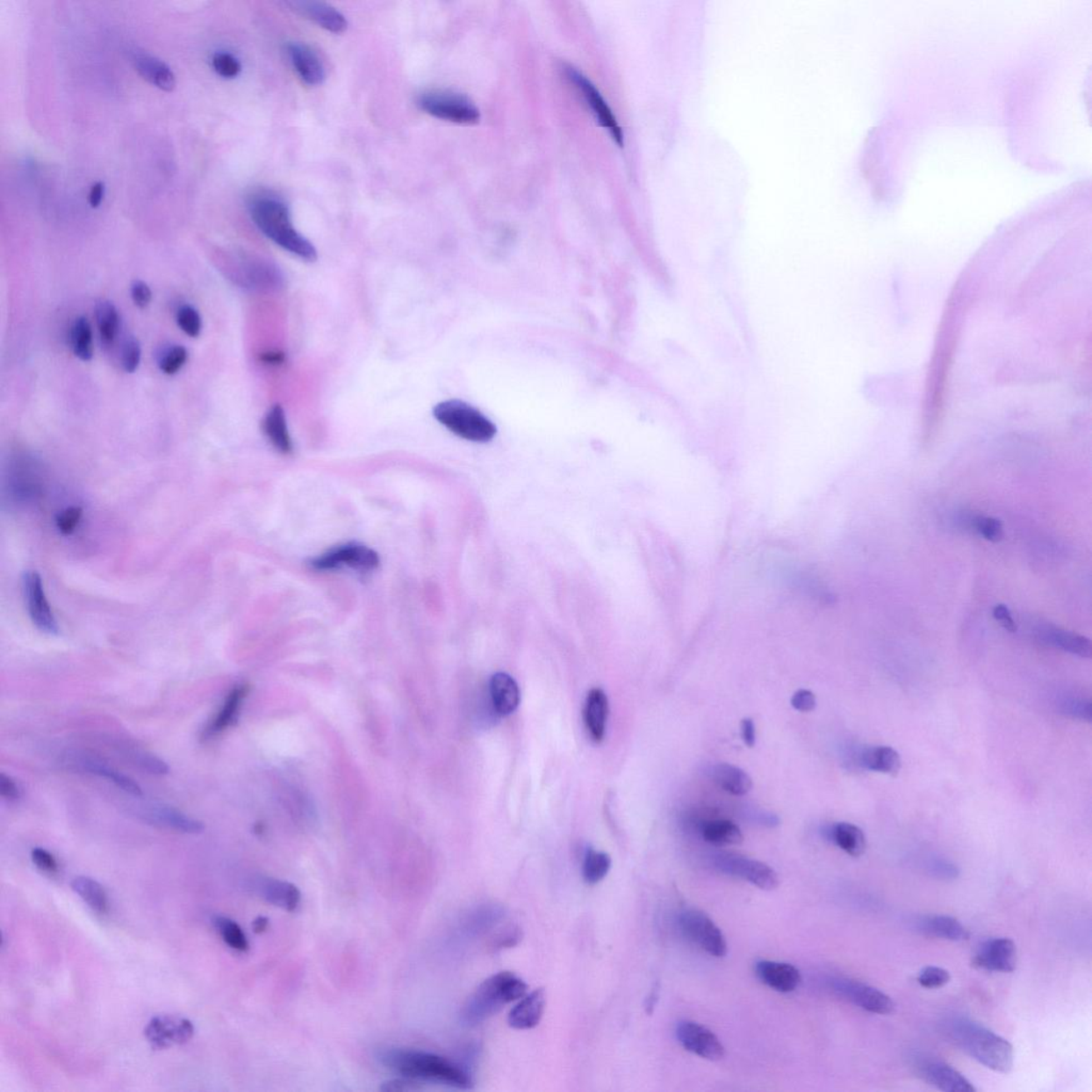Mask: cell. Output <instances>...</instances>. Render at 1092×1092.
<instances>
[{
	"instance_id": "1",
	"label": "cell",
	"mask_w": 1092,
	"mask_h": 1092,
	"mask_svg": "<svg viewBox=\"0 0 1092 1092\" xmlns=\"http://www.w3.org/2000/svg\"><path fill=\"white\" fill-rule=\"evenodd\" d=\"M247 207L258 230L276 245L302 260H317L315 247L296 230L290 207L281 198L265 191L253 192L248 197Z\"/></svg>"
},
{
	"instance_id": "2",
	"label": "cell",
	"mask_w": 1092,
	"mask_h": 1092,
	"mask_svg": "<svg viewBox=\"0 0 1092 1092\" xmlns=\"http://www.w3.org/2000/svg\"><path fill=\"white\" fill-rule=\"evenodd\" d=\"M382 1065L402 1076L416 1081H431L451 1088H471L469 1072L456 1062L428 1052L387 1049L379 1055Z\"/></svg>"
},
{
	"instance_id": "3",
	"label": "cell",
	"mask_w": 1092,
	"mask_h": 1092,
	"mask_svg": "<svg viewBox=\"0 0 1092 1092\" xmlns=\"http://www.w3.org/2000/svg\"><path fill=\"white\" fill-rule=\"evenodd\" d=\"M948 1034L962 1051L988 1069L1007 1074L1014 1067V1047L985 1026L956 1019L948 1024Z\"/></svg>"
},
{
	"instance_id": "4",
	"label": "cell",
	"mask_w": 1092,
	"mask_h": 1092,
	"mask_svg": "<svg viewBox=\"0 0 1092 1092\" xmlns=\"http://www.w3.org/2000/svg\"><path fill=\"white\" fill-rule=\"evenodd\" d=\"M528 987L511 972H499L481 982L466 1001L461 1017L470 1026L483 1024L498 1014L504 1006L522 999Z\"/></svg>"
},
{
	"instance_id": "5",
	"label": "cell",
	"mask_w": 1092,
	"mask_h": 1092,
	"mask_svg": "<svg viewBox=\"0 0 1092 1092\" xmlns=\"http://www.w3.org/2000/svg\"><path fill=\"white\" fill-rule=\"evenodd\" d=\"M434 415L440 424L459 438L478 443L492 440L496 427L478 409L460 400H448L436 405Z\"/></svg>"
},
{
	"instance_id": "6",
	"label": "cell",
	"mask_w": 1092,
	"mask_h": 1092,
	"mask_svg": "<svg viewBox=\"0 0 1092 1092\" xmlns=\"http://www.w3.org/2000/svg\"><path fill=\"white\" fill-rule=\"evenodd\" d=\"M418 105L429 116L439 120L474 126L480 120L478 106L463 94L450 91H427L418 98Z\"/></svg>"
},
{
	"instance_id": "7",
	"label": "cell",
	"mask_w": 1092,
	"mask_h": 1092,
	"mask_svg": "<svg viewBox=\"0 0 1092 1092\" xmlns=\"http://www.w3.org/2000/svg\"><path fill=\"white\" fill-rule=\"evenodd\" d=\"M679 927L689 941L708 955L722 958L728 954L726 937L706 913L696 909L684 910L679 916Z\"/></svg>"
},
{
	"instance_id": "8",
	"label": "cell",
	"mask_w": 1092,
	"mask_h": 1092,
	"mask_svg": "<svg viewBox=\"0 0 1092 1092\" xmlns=\"http://www.w3.org/2000/svg\"><path fill=\"white\" fill-rule=\"evenodd\" d=\"M713 866L726 875L741 878L764 891L776 890L779 876L766 863L754 860L736 853H719L713 859Z\"/></svg>"
},
{
	"instance_id": "9",
	"label": "cell",
	"mask_w": 1092,
	"mask_h": 1092,
	"mask_svg": "<svg viewBox=\"0 0 1092 1092\" xmlns=\"http://www.w3.org/2000/svg\"><path fill=\"white\" fill-rule=\"evenodd\" d=\"M378 554L369 546L348 543L334 549L312 560V567L319 571H329L348 567L360 572H371L379 567Z\"/></svg>"
},
{
	"instance_id": "10",
	"label": "cell",
	"mask_w": 1092,
	"mask_h": 1092,
	"mask_svg": "<svg viewBox=\"0 0 1092 1092\" xmlns=\"http://www.w3.org/2000/svg\"><path fill=\"white\" fill-rule=\"evenodd\" d=\"M564 73L574 87L578 89L579 93L585 99L586 104L592 109L593 113L600 126L607 129L609 135L612 136L614 141L619 147L623 146V133L621 127L619 126L617 119L614 116L612 109L600 93L590 79L586 77L583 73L578 71L572 66H564Z\"/></svg>"
},
{
	"instance_id": "11",
	"label": "cell",
	"mask_w": 1092,
	"mask_h": 1092,
	"mask_svg": "<svg viewBox=\"0 0 1092 1092\" xmlns=\"http://www.w3.org/2000/svg\"><path fill=\"white\" fill-rule=\"evenodd\" d=\"M830 985L837 995L872 1014L886 1016L894 1010V1002L890 996L865 982L837 977L830 981Z\"/></svg>"
},
{
	"instance_id": "12",
	"label": "cell",
	"mask_w": 1092,
	"mask_h": 1092,
	"mask_svg": "<svg viewBox=\"0 0 1092 1092\" xmlns=\"http://www.w3.org/2000/svg\"><path fill=\"white\" fill-rule=\"evenodd\" d=\"M22 585L28 613L33 624L43 633L58 635V623L44 592L42 578L37 571L24 572Z\"/></svg>"
},
{
	"instance_id": "13",
	"label": "cell",
	"mask_w": 1092,
	"mask_h": 1092,
	"mask_svg": "<svg viewBox=\"0 0 1092 1092\" xmlns=\"http://www.w3.org/2000/svg\"><path fill=\"white\" fill-rule=\"evenodd\" d=\"M675 1035L685 1050L701 1059L716 1061L726 1055V1049L718 1037L708 1027L696 1022H679Z\"/></svg>"
},
{
	"instance_id": "14",
	"label": "cell",
	"mask_w": 1092,
	"mask_h": 1092,
	"mask_svg": "<svg viewBox=\"0 0 1092 1092\" xmlns=\"http://www.w3.org/2000/svg\"><path fill=\"white\" fill-rule=\"evenodd\" d=\"M193 1032L195 1029L191 1022L176 1016L153 1017L145 1030L147 1041L156 1050L187 1044L192 1038Z\"/></svg>"
},
{
	"instance_id": "15",
	"label": "cell",
	"mask_w": 1092,
	"mask_h": 1092,
	"mask_svg": "<svg viewBox=\"0 0 1092 1092\" xmlns=\"http://www.w3.org/2000/svg\"><path fill=\"white\" fill-rule=\"evenodd\" d=\"M1017 961L1015 942L1009 938H995L982 943L973 959V966L989 972L1011 973L1016 970Z\"/></svg>"
},
{
	"instance_id": "16",
	"label": "cell",
	"mask_w": 1092,
	"mask_h": 1092,
	"mask_svg": "<svg viewBox=\"0 0 1092 1092\" xmlns=\"http://www.w3.org/2000/svg\"><path fill=\"white\" fill-rule=\"evenodd\" d=\"M66 759L67 765L68 766L107 779V780L116 784L122 791L131 794L133 796H142V788L133 779L119 772L118 769L109 765L101 758L89 756L86 753L76 752L68 754Z\"/></svg>"
},
{
	"instance_id": "17",
	"label": "cell",
	"mask_w": 1092,
	"mask_h": 1092,
	"mask_svg": "<svg viewBox=\"0 0 1092 1092\" xmlns=\"http://www.w3.org/2000/svg\"><path fill=\"white\" fill-rule=\"evenodd\" d=\"M922 1079L945 1092H975V1087L964 1075L943 1061L924 1060L917 1065Z\"/></svg>"
},
{
	"instance_id": "18",
	"label": "cell",
	"mask_w": 1092,
	"mask_h": 1092,
	"mask_svg": "<svg viewBox=\"0 0 1092 1092\" xmlns=\"http://www.w3.org/2000/svg\"><path fill=\"white\" fill-rule=\"evenodd\" d=\"M286 4L292 11L310 19L327 32L340 34L348 28V21L344 14L329 4L313 2V0L312 2L292 0V2H287Z\"/></svg>"
},
{
	"instance_id": "19",
	"label": "cell",
	"mask_w": 1092,
	"mask_h": 1092,
	"mask_svg": "<svg viewBox=\"0 0 1092 1092\" xmlns=\"http://www.w3.org/2000/svg\"><path fill=\"white\" fill-rule=\"evenodd\" d=\"M287 54L297 75L307 86L317 87L326 81V68L319 54L304 43H291Z\"/></svg>"
},
{
	"instance_id": "20",
	"label": "cell",
	"mask_w": 1092,
	"mask_h": 1092,
	"mask_svg": "<svg viewBox=\"0 0 1092 1092\" xmlns=\"http://www.w3.org/2000/svg\"><path fill=\"white\" fill-rule=\"evenodd\" d=\"M758 979L781 994H791L801 982V973L786 962L759 960L754 966Z\"/></svg>"
},
{
	"instance_id": "21",
	"label": "cell",
	"mask_w": 1092,
	"mask_h": 1092,
	"mask_svg": "<svg viewBox=\"0 0 1092 1092\" xmlns=\"http://www.w3.org/2000/svg\"><path fill=\"white\" fill-rule=\"evenodd\" d=\"M133 68L139 75L145 78L153 86L163 91H172L176 86V78L170 67L161 59L145 51L135 48L131 53Z\"/></svg>"
},
{
	"instance_id": "22",
	"label": "cell",
	"mask_w": 1092,
	"mask_h": 1092,
	"mask_svg": "<svg viewBox=\"0 0 1092 1092\" xmlns=\"http://www.w3.org/2000/svg\"><path fill=\"white\" fill-rule=\"evenodd\" d=\"M545 1005L546 995L543 988L525 995L509 1012V1026L518 1031L535 1029L542 1019Z\"/></svg>"
},
{
	"instance_id": "23",
	"label": "cell",
	"mask_w": 1092,
	"mask_h": 1092,
	"mask_svg": "<svg viewBox=\"0 0 1092 1092\" xmlns=\"http://www.w3.org/2000/svg\"><path fill=\"white\" fill-rule=\"evenodd\" d=\"M141 816L148 823L178 832L200 833L205 829L203 823L198 819L188 816L187 814L175 808L163 806V804H152V806L143 808Z\"/></svg>"
},
{
	"instance_id": "24",
	"label": "cell",
	"mask_w": 1092,
	"mask_h": 1092,
	"mask_svg": "<svg viewBox=\"0 0 1092 1092\" xmlns=\"http://www.w3.org/2000/svg\"><path fill=\"white\" fill-rule=\"evenodd\" d=\"M256 890L267 902L283 910L294 912L300 905L299 888L291 882L266 878L257 883Z\"/></svg>"
},
{
	"instance_id": "25",
	"label": "cell",
	"mask_w": 1092,
	"mask_h": 1092,
	"mask_svg": "<svg viewBox=\"0 0 1092 1092\" xmlns=\"http://www.w3.org/2000/svg\"><path fill=\"white\" fill-rule=\"evenodd\" d=\"M608 717V699L600 688H594L588 693L585 706V723L590 737L595 743L602 742L607 732Z\"/></svg>"
},
{
	"instance_id": "26",
	"label": "cell",
	"mask_w": 1092,
	"mask_h": 1092,
	"mask_svg": "<svg viewBox=\"0 0 1092 1092\" xmlns=\"http://www.w3.org/2000/svg\"><path fill=\"white\" fill-rule=\"evenodd\" d=\"M1038 634L1045 643L1064 650L1066 652L1079 655L1081 657H1091L1092 647L1090 640L1081 636L1079 634L1069 632V630L1062 629L1051 624L1041 625L1038 629Z\"/></svg>"
},
{
	"instance_id": "27",
	"label": "cell",
	"mask_w": 1092,
	"mask_h": 1092,
	"mask_svg": "<svg viewBox=\"0 0 1092 1092\" xmlns=\"http://www.w3.org/2000/svg\"><path fill=\"white\" fill-rule=\"evenodd\" d=\"M491 698L495 711L501 716H508L518 708L521 693L518 684L507 673H496L490 682Z\"/></svg>"
},
{
	"instance_id": "28",
	"label": "cell",
	"mask_w": 1092,
	"mask_h": 1092,
	"mask_svg": "<svg viewBox=\"0 0 1092 1092\" xmlns=\"http://www.w3.org/2000/svg\"><path fill=\"white\" fill-rule=\"evenodd\" d=\"M248 692H249V688H248L247 685H238V686L232 689V692L227 694L220 711L218 712L212 722L208 724L205 731V737L216 736L218 734L225 732L228 727L234 723Z\"/></svg>"
},
{
	"instance_id": "29",
	"label": "cell",
	"mask_w": 1092,
	"mask_h": 1092,
	"mask_svg": "<svg viewBox=\"0 0 1092 1092\" xmlns=\"http://www.w3.org/2000/svg\"><path fill=\"white\" fill-rule=\"evenodd\" d=\"M262 430L273 448L282 454L291 453L292 443L287 428L285 412L280 405L273 406L268 411L262 421Z\"/></svg>"
},
{
	"instance_id": "30",
	"label": "cell",
	"mask_w": 1092,
	"mask_h": 1092,
	"mask_svg": "<svg viewBox=\"0 0 1092 1092\" xmlns=\"http://www.w3.org/2000/svg\"><path fill=\"white\" fill-rule=\"evenodd\" d=\"M920 930L926 935L950 941H966L970 932L956 918L948 916H932L923 918Z\"/></svg>"
},
{
	"instance_id": "31",
	"label": "cell",
	"mask_w": 1092,
	"mask_h": 1092,
	"mask_svg": "<svg viewBox=\"0 0 1092 1092\" xmlns=\"http://www.w3.org/2000/svg\"><path fill=\"white\" fill-rule=\"evenodd\" d=\"M861 765L868 771L896 776L901 771L902 759L891 747H871L861 753Z\"/></svg>"
},
{
	"instance_id": "32",
	"label": "cell",
	"mask_w": 1092,
	"mask_h": 1092,
	"mask_svg": "<svg viewBox=\"0 0 1092 1092\" xmlns=\"http://www.w3.org/2000/svg\"><path fill=\"white\" fill-rule=\"evenodd\" d=\"M713 778L724 791L736 796L746 795L752 787L751 776L743 769L731 764H718L715 766Z\"/></svg>"
},
{
	"instance_id": "33",
	"label": "cell",
	"mask_w": 1092,
	"mask_h": 1092,
	"mask_svg": "<svg viewBox=\"0 0 1092 1092\" xmlns=\"http://www.w3.org/2000/svg\"><path fill=\"white\" fill-rule=\"evenodd\" d=\"M830 835L833 842L837 844L842 851L848 853L851 857H860L866 850V840L865 833L860 828H858L850 823H838L830 829Z\"/></svg>"
},
{
	"instance_id": "34",
	"label": "cell",
	"mask_w": 1092,
	"mask_h": 1092,
	"mask_svg": "<svg viewBox=\"0 0 1092 1092\" xmlns=\"http://www.w3.org/2000/svg\"><path fill=\"white\" fill-rule=\"evenodd\" d=\"M96 319L102 344L111 348L120 330V315L116 305L109 300H99L96 305Z\"/></svg>"
},
{
	"instance_id": "35",
	"label": "cell",
	"mask_w": 1092,
	"mask_h": 1092,
	"mask_svg": "<svg viewBox=\"0 0 1092 1092\" xmlns=\"http://www.w3.org/2000/svg\"><path fill=\"white\" fill-rule=\"evenodd\" d=\"M72 890L98 915H106L109 902L106 891L92 878L77 877L71 883Z\"/></svg>"
},
{
	"instance_id": "36",
	"label": "cell",
	"mask_w": 1092,
	"mask_h": 1092,
	"mask_svg": "<svg viewBox=\"0 0 1092 1092\" xmlns=\"http://www.w3.org/2000/svg\"><path fill=\"white\" fill-rule=\"evenodd\" d=\"M702 837L715 846L739 845L744 841L741 829L729 821H712L702 826Z\"/></svg>"
},
{
	"instance_id": "37",
	"label": "cell",
	"mask_w": 1092,
	"mask_h": 1092,
	"mask_svg": "<svg viewBox=\"0 0 1092 1092\" xmlns=\"http://www.w3.org/2000/svg\"><path fill=\"white\" fill-rule=\"evenodd\" d=\"M71 345L74 355L79 360L89 362L92 360L93 334L90 322L86 317H78L72 326L71 329Z\"/></svg>"
},
{
	"instance_id": "38",
	"label": "cell",
	"mask_w": 1092,
	"mask_h": 1092,
	"mask_svg": "<svg viewBox=\"0 0 1092 1092\" xmlns=\"http://www.w3.org/2000/svg\"><path fill=\"white\" fill-rule=\"evenodd\" d=\"M612 867V859L607 852L589 850L586 852L583 863V878L588 885H597L602 881Z\"/></svg>"
},
{
	"instance_id": "39",
	"label": "cell",
	"mask_w": 1092,
	"mask_h": 1092,
	"mask_svg": "<svg viewBox=\"0 0 1092 1092\" xmlns=\"http://www.w3.org/2000/svg\"><path fill=\"white\" fill-rule=\"evenodd\" d=\"M213 924L228 946L237 952H246L249 950V941L241 927L231 918L216 916Z\"/></svg>"
},
{
	"instance_id": "40",
	"label": "cell",
	"mask_w": 1092,
	"mask_h": 1092,
	"mask_svg": "<svg viewBox=\"0 0 1092 1092\" xmlns=\"http://www.w3.org/2000/svg\"><path fill=\"white\" fill-rule=\"evenodd\" d=\"M187 360L188 351L185 347L176 345L163 351L158 365L163 374L173 376L183 369Z\"/></svg>"
},
{
	"instance_id": "41",
	"label": "cell",
	"mask_w": 1092,
	"mask_h": 1092,
	"mask_svg": "<svg viewBox=\"0 0 1092 1092\" xmlns=\"http://www.w3.org/2000/svg\"><path fill=\"white\" fill-rule=\"evenodd\" d=\"M141 345L135 336H127L120 350V363L124 371L133 374L140 365Z\"/></svg>"
},
{
	"instance_id": "42",
	"label": "cell",
	"mask_w": 1092,
	"mask_h": 1092,
	"mask_svg": "<svg viewBox=\"0 0 1092 1092\" xmlns=\"http://www.w3.org/2000/svg\"><path fill=\"white\" fill-rule=\"evenodd\" d=\"M176 321L183 334L190 337H198L202 331V320L198 312L191 305H183L178 309Z\"/></svg>"
},
{
	"instance_id": "43",
	"label": "cell",
	"mask_w": 1092,
	"mask_h": 1092,
	"mask_svg": "<svg viewBox=\"0 0 1092 1092\" xmlns=\"http://www.w3.org/2000/svg\"><path fill=\"white\" fill-rule=\"evenodd\" d=\"M212 63L218 75L226 79L236 78L241 72L240 61L230 53H216L213 54Z\"/></svg>"
},
{
	"instance_id": "44",
	"label": "cell",
	"mask_w": 1092,
	"mask_h": 1092,
	"mask_svg": "<svg viewBox=\"0 0 1092 1092\" xmlns=\"http://www.w3.org/2000/svg\"><path fill=\"white\" fill-rule=\"evenodd\" d=\"M971 524L977 533L991 542H999L1002 538V526L1000 520L979 515L971 520Z\"/></svg>"
},
{
	"instance_id": "45",
	"label": "cell",
	"mask_w": 1092,
	"mask_h": 1092,
	"mask_svg": "<svg viewBox=\"0 0 1092 1092\" xmlns=\"http://www.w3.org/2000/svg\"><path fill=\"white\" fill-rule=\"evenodd\" d=\"M951 981V974L942 967L930 966L924 967L917 976L918 984L927 989H938Z\"/></svg>"
},
{
	"instance_id": "46",
	"label": "cell",
	"mask_w": 1092,
	"mask_h": 1092,
	"mask_svg": "<svg viewBox=\"0 0 1092 1092\" xmlns=\"http://www.w3.org/2000/svg\"><path fill=\"white\" fill-rule=\"evenodd\" d=\"M82 516L83 509L81 507L74 506V507L64 509L56 518L58 530L64 535L73 534L79 522H81Z\"/></svg>"
},
{
	"instance_id": "47",
	"label": "cell",
	"mask_w": 1092,
	"mask_h": 1092,
	"mask_svg": "<svg viewBox=\"0 0 1092 1092\" xmlns=\"http://www.w3.org/2000/svg\"><path fill=\"white\" fill-rule=\"evenodd\" d=\"M133 757H135V762L138 765L148 772L161 774L162 776V774H166L169 772L168 764L151 753L137 751L133 753Z\"/></svg>"
},
{
	"instance_id": "48",
	"label": "cell",
	"mask_w": 1092,
	"mask_h": 1092,
	"mask_svg": "<svg viewBox=\"0 0 1092 1092\" xmlns=\"http://www.w3.org/2000/svg\"><path fill=\"white\" fill-rule=\"evenodd\" d=\"M32 859L39 870L51 873V875L58 872L59 867L56 859L51 852L43 850V848H34L32 851Z\"/></svg>"
},
{
	"instance_id": "49",
	"label": "cell",
	"mask_w": 1092,
	"mask_h": 1092,
	"mask_svg": "<svg viewBox=\"0 0 1092 1092\" xmlns=\"http://www.w3.org/2000/svg\"><path fill=\"white\" fill-rule=\"evenodd\" d=\"M132 299L139 309L145 310L152 301L150 286L143 281H135L132 285Z\"/></svg>"
},
{
	"instance_id": "50",
	"label": "cell",
	"mask_w": 1092,
	"mask_h": 1092,
	"mask_svg": "<svg viewBox=\"0 0 1092 1092\" xmlns=\"http://www.w3.org/2000/svg\"><path fill=\"white\" fill-rule=\"evenodd\" d=\"M791 703L792 707L797 709V711L808 713L815 708L816 697L812 692L807 691V689H801V691L794 693Z\"/></svg>"
},
{
	"instance_id": "51",
	"label": "cell",
	"mask_w": 1092,
	"mask_h": 1092,
	"mask_svg": "<svg viewBox=\"0 0 1092 1092\" xmlns=\"http://www.w3.org/2000/svg\"><path fill=\"white\" fill-rule=\"evenodd\" d=\"M1064 709L1067 714L1074 717L1084 719L1089 722L1091 721V703L1085 700H1071L1064 704Z\"/></svg>"
},
{
	"instance_id": "52",
	"label": "cell",
	"mask_w": 1092,
	"mask_h": 1092,
	"mask_svg": "<svg viewBox=\"0 0 1092 1092\" xmlns=\"http://www.w3.org/2000/svg\"><path fill=\"white\" fill-rule=\"evenodd\" d=\"M0 795L9 801H16L22 796L21 788L17 782L4 773L0 776Z\"/></svg>"
},
{
	"instance_id": "53",
	"label": "cell",
	"mask_w": 1092,
	"mask_h": 1092,
	"mask_svg": "<svg viewBox=\"0 0 1092 1092\" xmlns=\"http://www.w3.org/2000/svg\"><path fill=\"white\" fill-rule=\"evenodd\" d=\"M420 1089L419 1081L402 1076L401 1079H394L385 1081L380 1087V1090L384 1092H400Z\"/></svg>"
},
{
	"instance_id": "54",
	"label": "cell",
	"mask_w": 1092,
	"mask_h": 1092,
	"mask_svg": "<svg viewBox=\"0 0 1092 1092\" xmlns=\"http://www.w3.org/2000/svg\"><path fill=\"white\" fill-rule=\"evenodd\" d=\"M994 617L996 620V621L1000 622L1002 627L1004 628L1006 630H1009V632L1010 633L1016 632L1017 624L1014 621V619H1012L1011 617L1009 609L1007 608L1005 605H1002V604L996 605V607L994 609Z\"/></svg>"
},
{
	"instance_id": "55",
	"label": "cell",
	"mask_w": 1092,
	"mask_h": 1092,
	"mask_svg": "<svg viewBox=\"0 0 1092 1092\" xmlns=\"http://www.w3.org/2000/svg\"><path fill=\"white\" fill-rule=\"evenodd\" d=\"M742 736L744 744L749 748L756 746V726L751 718H744L742 722Z\"/></svg>"
},
{
	"instance_id": "56",
	"label": "cell",
	"mask_w": 1092,
	"mask_h": 1092,
	"mask_svg": "<svg viewBox=\"0 0 1092 1092\" xmlns=\"http://www.w3.org/2000/svg\"><path fill=\"white\" fill-rule=\"evenodd\" d=\"M104 195H105V187H104V183L101 182L94 183L91 187L90 193H89V203H90L92 208H97L101 205Z\"/></svg>"
},
{
	"instance_id": "57",
	"label": "cell",
	"mask_w": 1092,
	"mask_h": 1092,
	"mask_svg": "<svg viewBox=\"0 0 1092 1092\" xmlns=\"http://www.w3.org/2000/svg\"><path fill=\"white\" fill-rule=\"evenodd\" d=\"M269 926V918L266 916H258L252 923L253 931L255 933H262L268 930Z\"/></svg>"
}]
</instances>
